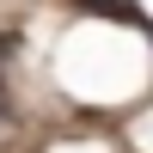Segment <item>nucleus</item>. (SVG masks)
I'll return each mask as SVG.
<instances>
[{"label":"nucleus","mask_w":153,"mask_h":153,"mask_svg":"<svg viewBox=\"0 0 153 153\" xmlns=\"http://www.w3.org/2000/svg\"><path fill=\"white\" fill-rule=\"evenodd\" d=\"M0 129H6V98H0Z\"/></svg>","instance_id":"1"}]
</instances>
